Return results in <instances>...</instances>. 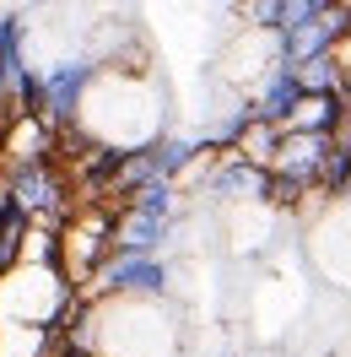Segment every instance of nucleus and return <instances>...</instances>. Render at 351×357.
<instances>
[{
    "instance_id": "nucleus-1",
    "label": "nucleus",
    "mask_w": 351,
    "mask_h": 357,
    "mask_svg": "<svg viewBox=\"0 0 351 357\" xmlns=\"http://www.w3.org/2000/svg\"><path fill=\"white\" fill-rule=\"evenodd\" d=\"M162 125H168V98L152 82V70L92 66L65 130H76L92 146H109V152H141L162 141Z\"/></svg>"
},
{
    "instance_id": "nucleus-2",
    "label": "nucleus",
    "mask_w": 351,
    "mask_h": 357,
    "mask_svg": "<svg viewBox=\"0 0 351 357\" xmlns=\"http://www.w3.org/2000/svg\"><path fill=\"white\" fill-rule=\"evenodd\" d=\"M81 303V298H76ZM70 335L92 357H184V314L157 292H109L76 309Z\"/></svg>"
},
{
    "instance_id": "nucleus-3",
    "label": "nucleus",
    "mask_w": 351,
    "mask_h": 357,
    "mask_svg": "<svg viewBox=\"0 0 351 357\" xmlns=\"http://www.w3.org/2000/svg\"><path fill=\"white\" fill-rule=\"evenodd\" d=\"M76 292L54 266H6L0 271V325L54 331L76 319Z\"/></svg>"
},
{
    "instance_id": "nucleus-4",
    "label": "nucleus",
    "mask_w": 351,
    "mask_h": 357,
    "mask_svg": "<svg viewBox=\"0 0 351 357\" xmlns=\"http://www.w3.org/2000/svg\"><path fill=\"white\" fill-rule=\"evenodd\" d=\"M303 260L325 287L351 298V195L335 190L325 201V211L303 222Z\"/></svg>"
}]
</instances>
